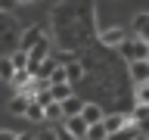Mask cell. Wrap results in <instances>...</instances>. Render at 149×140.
Instances as JSON below:
<instances>
[{
	"mask_svg": "<svg viewBox=\"0 0 149 140\" xmlns=\"http://www.w3.org/2000/svg\"><path fill=\"white\" fill-rule=\"evenodd\" d=\"M118 50L121 53H124V59H149V47H146V37H124V41H121L118 44Z\"/></svg>",
	"mask_w": 149,
	"mask_h": 140,
	"instance_id": "1",
	"label": "cell"
},
{
	"mask_svg": "<svg viewBox=\"0 0 149 140\" xmlns=\"http://www.w3.org/2000/svg\"><path fill=\"white\" fill-rule=\"evenodd\" d=\"M62 131L68 134V137L74 140H84V134H87V121L74 112V115H62Z\"/></svg>",
	"mask_w": 149,
	"mask_h": 140,
	"instance_id": "2",
	"label": "cell"
},
{
	"mask_svg": "<svg viewBox=\"0 0 149 140\" xmlns=\"http://www.w3.org/2000/svg\"><path fill=\"white\" fill-rule=\"evenodd\" d=\"M44 37V25H31V28H25L22 34H19V41H16V47H22V50H28V47H34L37 41Z\"/></svg>",
	"mask_w": 149,
	"mask_h": 140,
	"instance_id": "3",
	"label": "cell"
},
{
	"mask_svg": "<svg viewBox=\"0 0 149 140\" xmlns=\"http://www.w3.org/2000/svg\"><path fill=\"white\" fill-rule=\"evenodd\" d=\"M124 121H127V115H118V112H102V128H106V134H109V137H115V134L124 128Z\"/></svg>",
	"mask_w": 149,
	"mask_h": 140,
	"instance_id": "4",
	"label": "cell"
},
{
	"mask_svg": "<svg viewBox=\"0 0 149 140\" xmlns=\"http://www.w3.org/2000/svg\"><path fill=\"white\" fill-rule=\"evenodd\" d=\"M50 53H53V44H50V41H47V34H44L34 47H28V62H40V59H47Z\"/></svg>",
	"mask_w": 149,
	"mask_h": 140,
	"instance_id": "5",
	"label": "cell"
},
{
	"mask_svg": "<svg viewBox=\"0 0 149 140\" xmlns=\"http://www.w3.org/2000/svg\"><path fill=\"white\" fill-rule=\"evenodd\" d=\"M127 69H130V81H134V84L149 81V59H130Z\"/></svg>",
	"mask_w": 149,
	"mask_h": 140,
	"instance_id": "6",
	"label": "cell"
},
{
	"mask_svg": "<svg viewBox=\"0 0 149 140\" xmlns=\"http://www.w3.org/2000/svg\"><path fill=\"white\" fill-rule=\"evenodd\" d=\"M124 37H127V28H121V25H118V28H106V31H100V41H102L106 47H118Z\"/></svg>",
	"mask_w": 149,
	"mask_h": 140,
	"instance_id": "7",
	"label": "cell"
},
{
	"mask_svg": "<svg viewBox=\"0 0 149 140\" xmlns=\"http://www.w3.org/2000/svg\"><path fill=\"white\" fill-rule=\"evenodd\" d=\"M62 121V106L59 100H47L44 103V125H59Z\"/></svg>",
	"mask_w": 149,
	"mask_h": 140,
	"instance_id": "8",
	"label": "cell"
},
{
	"mask_svg": "<svg viewBox=\"0 0 149 140\" xmlns=\"http://www.w3.org/2000/svg\"><path fill=\"white\" fill-rule=\"evenodd\" d=\"M28 121H34V125H44V103H37L34 97L28 100V106H25V112H22Z\"/></svg>",
	"mask_w": 149,
	"mask_h": 140,
	"instance_id": "9",
	"label": "cell"
},
{
	"mask_svg": "<svg viewBox=\"0 0 149 140\" xmlns=\"http://www.w3.org/2000/svg\"><path fill=\"white\" fill-rule=\"evenodd\" d=\"M146 31H149V13L143 9V13H137L134 22H130V34L134 37H146Z\"/></svg>",
	"mask_w": 149,
	"mask_h": 140,
	"instance_id": "10",
	"label": "cell"
},
{
	"mask_svg": "<svg viewBox=\"0 0 149 140\" xmlns=\"http://www.w3.org/2000/svg\"><path fill=\"white\" fill-rule=\"evenodd\" d=\"M50 100H65L72 93V81H50Z\"/></svg>",
	"mask_w": 149,
	"mask_h": 140,
	"instance_id": "11",
	"label": "cell"
},
{
	"mask_svg": "<svg viewBox=\"0 0 149 140\" xmlns=\"http://www.w3.org/2000/svg\"><path fill=\"white\" fill-rule=\"evenodd\" d=\"M78 115H81V118L87 121V125H93V121H102V109L96 106V103H84Z\"/></svg>",
	"mask_w": 149,
	"mask_h": 140,
	"instance_id": "12",
	"label": "cell"
},
{
	"mask_svg": "<svg viewBox=\"0 0 149 140\" xmlns=\"http://www.w3.org/2000/svg\"><path fill=\"white\" fill-rule=\"evenodd\" d=\"M59 106H62V115H74V112H81L84 100H81V97H74V93H68L65 100H59Z\"/></svg>",
	"mask_w": 149,
	"mask_h": 140,
	"instance_id": "13",
	"label": "cell"
},
{
	"mask_svg": "<svg viewBox=\"0 0 149 140\" xmlns=\"http://www.w3.org/2000/svg\"><path fill=\"white\" fill-rule=\"evenodd\" d=\"M62 65H65V78H68L72 84L84 78V65H81V62H74V59H65Z\"/></svg>",
	"mask_w": 149,
	"mask_h": 140,
	"instance_id": "14",
	"label": "cell"
},
{
	"mask_svg": "<svg viewBox=\"0 0 149 140\" xmlns=\"http://www.w3.org/2000/svg\"><path fill=\"white\" fill-rule=\"evenodd\" d=\"M146 118H149V103H137L134 112H130V121H137L140 128L146 131Z\"/></svg>",
	"mask_w": 149,
	"mask_h": 140,
	"instance_id": "15",
	"label": "cell"
},
{
	"mask_svg": "<svg viewBox=\"0 0 149 140\" xmlns=\"http://www.w3.org/2000/svg\"><path fill=\"white\" fill-rule=\"evenodd\" d=\"M28 100H31V97H28V93H22V90H19L16 97L9 100V112H13V115H22V112H25V106H28Z\"/></svg>",
	"mask_w": 149,
	"mask_h": 140,
	"instance_id": "16",
	"label": "cell"
},
{
	"mask_svg": "<svg viewBox=\"0 0 149 140\" xmlns=\"http://www.w3.org/2000/svg\"><path fill=\"white\" fill-rule=\"evenodd\" d=\"M9 62H13V69H28V50L16 47V50L9 53Z\"/></svg>",
	"mask_w": 149,
	"mask_h": 140,
	"instance_id": "17",
	"label": "cell"
},
{
	"mask_svg": "<svg viewBox=\"0 0 149 140\" xmlns=\"http://www.w3.org/2000/svg\"><path fill=\"white\" fill-rule=\"evenodd\" d=\"M84 137H90V140H106L109 134H106V128H102V121H93V125H87V134Z\"/></svg>",
	"mask_w": 149,
	"mask_h": 140,
	"instance_id": "18",
	"label": "cell"
},
{
	"mask_svg": "<svg viewBox=\"0 0 149 140\" xmlns=\"http://www.w3.org/2000/svg\"><path fill=\"white\" fill-rule=\"evenodd\" d=\"M134 100H137V103H149V81L134 84Z\"/></svg>",
	"mask_w": 149,
	"mask_h": 140,
	"instance_id": "19",
	"label": "cell"
},
{
	"mask_svg": "<svg viewBox=\"0 0 149 140\" xmlns=\"http://www.w3.org/2000/svg\"><path fill=\"white\" fill-rule=\"evenodd\" d=\"M16 72V69H13V62H9V56H3V59H0V78H3V81H9V75Z\"/></svg>",
	"mask_w": 149,
	"mask_h": 140,
	"instance_id": "20",
	"label": "cell"
},
{
	"mask_svg": "<svg viewBox=\"0 0 149 140\" xmlns=\"http://www.w3.org/2000/svg\"><path fill=\"white\" fill-rule=\"evenodd\" d=\"M22 134H16V131H9V128H0V140H19Z\"/></svg>",
	"mask_w": 149,
	"mask_h": 140,
	"instance_id": "21",
	"label": "cell"
},
{
	"mask_svg": "<svg viewBox=\"0 0 149 140\" xmlns=\"http://www.w3.org/2000/svg\"><path fill=\"white\" fill-rule=\"evenodd\" d=\"M16 3H28V0H16Z\"/></svg>",
	"mask_w": 149,
	"mask_h": 140,
	"instance_id": "22",
	"label": "cell"
}]
</instances>
